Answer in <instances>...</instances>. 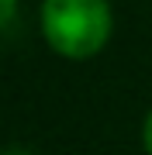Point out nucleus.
Listing matches in <instances>:
<instances>
[{"label": "nucleus", "mask_w": 152, "mask_h": 155, "mask_svg": "<svg viewBox=\"0 0 152 155\" xmlns=\"http://www.w3.org/2000/svg\"><path fill=\"white\" fill-rule=\"evenodd\" d=\"M42 31L59 55L90 59L111 38V7L107 0H45Z\"/></svg>", "instance_id": "f257e3e1"}, {"label": "nucleus", "mask_w": 152, "mask_h": 155, "mask_svg": "<svg viewBox=\"0 0 152 155\" xmlns=\"http://www.w3.org/2000/svg\"><path fill=\"white\" fill-rule=\"evenodd\" d=\"M142 141H145V152L152 155V110H149V117H145V127H142Z\"/></svg>", "instance_id": "7ed1b4c3"}, {"label": "nucleus", "mask_w": 152, "mask_h": 155, "mask_svg": "<svg viewBox=\"0 0 152 155\" xmlns=\"http://www.w3.org/2000/svg\"><path fill=\"white\" fill-rule=\"evenodd\" d=\"M14 14H17V0H0V28H7Z\"/></svg>", "instance_id": "f03ea898"}]
</instances>
